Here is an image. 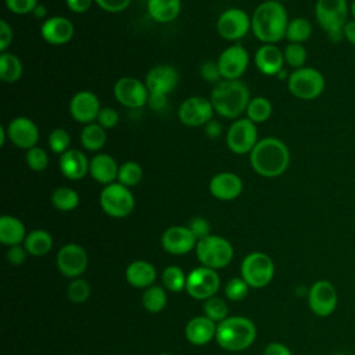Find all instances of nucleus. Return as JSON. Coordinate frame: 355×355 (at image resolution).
Segmentation results:
<instances>
[{"label": "nucleus", "instance_id": "nucleus-1", "mask_svg": "<svg viewBox=\"0 0 355 355\" xmlns=\"http://www.w3.org/2000/svg\"><path fill=\"white\" fill-rule=\"evenodd\" d=\"M250 164L259 176L277 178L290 165V150L277 137H263L250 153Z\"/></svg>", "mask_w": 355, "mask_h": 355}, {"label": "nucleus", "instance_id": "nucleus-2", "mask_svg": "<svg viewBox=\"0 0 355 355\" xmlns=\"http://www.w3.org/2000/svg\"><path fill=\"white\" fill-rule=\"evenodd\" d=\"M287 25V11L279 1L261 3L251 17V31L263 44H275L284 39Z\"/></svg>", "mask_w": 355, "mask_h": 355}, {"label": "nucleus", "instance_id": "nucleus-3", "mask_svg": "<svg viewBox=\"0 0 355 355\" xmlns=\"http://www.w3.org/2000/svg\"><path fill=\"white\" fill-rule=\"evenodd\" d=\"M214 111L227 119H239L250 103L248 87L239 80H220L211 92L209 97Z\"/></svg>", "mask_w": 355, "mask_h": 355}, {"label": "nucleus", "instance_id": "nucleus-4", "mask_svg": "<svg viewBox=\"0 0 355 355\" xmlns=\"http://www.w3.org/2000/svg\"><path fill=\"white\" fill-rule=\"evenodd\" d=\"M257 337L255 324L244 316L226 318L216 324V343L226 351L247 349Z\"/></svg>", "mask_w": 355, "mask_h": 355}, {"label": "nucleus", "instance_id": "nucleus-5", "mask_svg": "<svg viewBox=\"0 0 355 355\" xmlns=\"http://www.w3.org/2000/svg\"><path fill=\"white\" fill-rule=\"evenodd\" d=\"M348 11L349 7L347 0H316V21L327 37L334 43L344 39L343 31L348 22Z\"/></svg>", "mask_w": 355, "mask_h": 355}, {"label": "nucleus", "instance_id": "nucleus-6", "mask_svg": "<svg viewBox=\"0 0 355 355\" xmlns=\"http://www.w3.org/2000/svg\"><path fill=\"white\" fill-rule=\"evenodd\" d=\"M233 245L229 240L209 234L197 241L196 255L200 263L209 269H222L230 263L233 259Z\"/></svg>", "mask_w": 355, "mask_h": 355}, {"label": "nucleus", "instance_id": "nucleus-7", "mask_svg": "<svg viewBox=\"0 0 355 355\" xmlns=\"http://www.w3.org/2000/svg\"><path fill=\"white\" fill-rule=\"evenodd\" d=\"M287 87L300 100H315L324 92L326 80L320 71L312 67H302L288 75Z\"/></svg>", "mask_w": 355, "mask_h": 355}, {"label": "nucleus", "instance_id": "nucleus-8", "mask_svg": "<svg viewBox=\"0 0 355 355\" xmlns=\"http://www.w3.org/2000/svg\"><path fill=\"white\" fill-rule=\"evenodd\" d=\"M98 200L101 209L111 218H125L135 209V197L132 191L119 182L104 186Z\"/></svg>", "mask_w": 355, "mask_h": 355}, {"label": "nucleus", "instance_id": "nucleus-9", "mask_svg": "<svg viewBox=\"0 0 355 355\" xmlns=\"http://www.w3.org/2000/svg\"><path fill=\"white\" fill-rule=\"evenodd\" d=\"M240 273L250 287L262 288L273 279L275 265L269 255L255 251L243 259Z\"/></svg>", "mask_w": 355, "mask_h": 355}, {"label": "nucleus", "instance_id": "nucleus-10", "mask_svg": "<svg viewBox=\"0 0 355 355\" xmlns=\"http://www.w3.org/2000/svg\"><path fill=\"white\" fill-rule=\"evenodd\" d=\"M257 123L245 118L234 119L226 132L227 148L237 155L250 154L258 143Z\"/></svg>", "mask_w": 355, "mask_h": 355}, {"label": "nucleus", "instance_id": "nucleus-11", "mask_svg": "<svg viewBox=\"0 0 355 355\" xmlns=\"http://www.w3.org/2000/svg\"><path fill=\"white\" fill-rule=\"evenodd\" d=\"M250 29L251 17L237 7L225 10L216 21V31L219 36L230 42L244 37Z\"/></svg>", "mask_w": 355, "mask_h": 355}, {"label": "nucleus", "instance_id": "nucleus-12", "mask_svg": "<svg viewBox=\"0 0 355 355\" xmlns=\"http://www.w3.org/2000/svg\"><path fill=\"white\" fill-rule=\"evenodd\" d=\"M214 107L209 98L202 96L187 97L179 107V121L190 128L205 126L214 115Z\"/></svg>", "mask_w": 355, "mask_h": 355}, {"label": "nucleus", "instance_id": "nucleus-13", "mask_svg": "<svg viewBox=\"0 0 355 355\" xmlns=\"http://www.w3.org/2000/svg\"><path fill=\"white\" fill-rule=\"evenodd\" d=\"M219 284L220 282L216 270L200 266L189 273L186 282V291L194 300H208L215 295Z\"/></svg>", "mask_w": 355, "mask_h": 355}, {"label": "nucleus", "instance_id": "nucleus-14", "mask_svg": "<svg viewBox=\"0 0 355 355\" xmlns=\"http://www.w3.org/2000/svg\"><path fill=\"white\" fill-rule=\"evenodd\" d=\"M337 304V290L330 282L318 280L311 286L308 293V305L315 315L326 318L336 311Z\"/></svg>", "mask_w": 355, "mask_h": 355}, {"label": "nucleus", "instance_id": "nucleus-15", "mask_svg": "<svg viewBox=\"0 0 355 355\" xmlns=\"http://www.w3.org/2000/svg\"><path fill=\"white\" fill-rule=\"evenodd\" d=\"M114 96L119 104L128 108H141L147 104L148 89L141 80L133 76H123L115 82Z\"/></svg>", "mask_w": 355, "mask_h": 355}, {"label": "nucleus", "instance_id": "nucleus-16", "mask_svg": "<svg viewBox=\"0 0 355 355\" xmlns=\"http://www.w3.org/2000/svg\"><path fill=\"white\" fill-rule=\"evenodd\" d=\"M87 262L86 250L76 243H68L57 252V268L65 277H79L86 270Z\"/></svg>", "mask_w": 355, "mask_h": 355}, {"label": "nucleus", "instance_id": "nucleus-17", "mask_svg": "<svg viewBox=\"0 0 355 355\" xmlns=\"http://www.w3.org/2000/svg\"><path fill=\"white\" fill-rule=\"evenodd\" d=\"M216 62L223 80H239L248 67L250 55L241 44H232L219 54Z\"/></svg>", "mask_w": 355, "mask_h": 355}, {"label": "nucleus", "instance_id": "nucleus-18", "mask_svg": "<svg viewBox=\"0 0 355 355\" xmlns=\"http://www.w3.org/2000/svg\"><path fill=\"white\" fill-rule=\"evenodd\" d=\"M8 140L18 148L29 150L39 141V128L28 116H17L7 125Z\"/></svg>", "mask_w": 355, "mask_h": 355}, {"label": "nucleus", "instance_id": "nucleus-19", "mask_svg": "<svg viewBox=\"0 0 355 355\" xmlns=\"http://www.w3.org/2000/svg\"><path fill=\"white\" fill-rule=\"evenodd\" d=\"M100 100L98 97L89 90H80L75 93L69 101V114L71 116L83 125L93 123L97 121L100 112Z\"/></svg>", "mask_w": 355, "mask_h": 355}, {"label": "nucleus", "instance_id": "nucleus-20", "mask_svg": "<svg viewBox=\"0 0 355 355\" xmlns=\"http://www.w3.org/2000/svg\"><path fill=\"white\" fill-rule=\"evenodd\" d=\"M162 248L173 255H184L197 245V239L187 226H171L161 236Z\"/></svg>", "mask_w": 355, "mask_h": 355}, {"label": "nucleus", "instance_id": "nucleus-21", "mask_svg": "<svg viewBox=\"0 0 355 355\" xmlns=\"http://www.w3.org/2000/svg\"><path fill=\"white\" fill-rule=\"evenodd\" d=\"M208 189L216 200L230 201L241 194L243 180L233 172H219L211 178Z\"/></svg>", "mask_w": 355, "mask_h": 355}, {"label": "nucleus", "instance_id": "nucleus-22", "mask_svg": "<svg viewBox=\"0 0 355 355\" xmlns=\"http://www.w3.org/2000/svg\"><path fill=\"white\" fill-rule=\"evenodd\" d=\"M73 32V24L61 15L46 18L40 26V36L43 40L54 46L68 43L72 39Z\"/></svg>", "mask_w": 355, "mask_h": 355}, {"label": "nucleus", "instance_id": "nucleus-23", "mask_svg": "<svg viewBox=\"0 0 355 355\" xmlns=\"http://www.w3.org/2000/svg\"><path fill=\"white\" fill-rule=\"evenodd\" d=\"M179 82V73L178 71L171 65H155L153 67L147 75H146V86L148 89V93H162L166 94L171 93Z\"/></svg>", "mask_w": 355, "mask_h": 355}, {"label": "nucleus", "instance_id": "nucleus-24", "mask_svg": "<svg viewBox=\"0 0 355 355\" xmlns=\"http://www.w3.org/2000/svg\"><path fill=\"white\" fill-rule=\"evenodd\" d=\"M90 161L86 154L76 148H69L60 155L58 166L64 178L69 180L83 179L89 173Z\"/></svg>", "mask_w": 355, "mask_h": 355}, {"label": "nucleus", "instance_id": "nucleus-25", "mask_svg": "<svg viewBox=\"0 0 355 355\" xmlns=\"http://www.w3.org/2000/svg\"><path fill=\"white\" fill-rule=\"evenodd\" d=\"M283 51L276 44H262L255 53V67L268 76H275L283 69Z\"/></svg>", "mask_w": 355, "mask_h": 355}, {"label": "nucleus", "instance_id": "nucleus-26", "mask_svg": "<svg viewBox=\"0 0 355 355\" xmlns=\"http://www.w3.org/2000/svg\"><path fill=\"white\" fill-rule=\"evenodd\" d=\"M119 166L114 157L105 153L96 154L90 159L89 165V175L97 182L104 186L114 183V180L118 178Z\"/></svg>", "mask_w": 355, "mask_h": 355}, {"label": "nucleus", "instance_id": "nucleus-27", "mask_svg": "<svg viewBox=\"0 0 355 355\" xmlns=\"http://www.w3.org/2000/svg\"><path fill=\"white\" fill-rule=\"evenodd\" d=\"M216 334V324L209 318L196 316L184 327V336L193 345H205Z\"/></svg>", "mask_w": 355, "mask_h": 355}, {"label": "nucleus", "instance_id": "nucleus-28", "mask_svg": "<svg viewBox=\"0 0 355 355\" xmlns=\"http://www.w3.org/2000/svg\"><path fill=\"white\" fill-rule=\"evenodd\" d=\"M125 276L130 286L136 288H148L155 282L157 270L153 263L139 259L128 265Z\"/></svg>", "mask_w": 355, "mask_h": 355}, {"label": "nucleus", "instance_id": "nucleus-29", "mask_svg": "<svg viewBox=\"0 0 355 355\" xmlns=\"http://www.w3.org/2000/svg\"><path fill=\"white\" fill-rule=\"evenodd\" d=\"M25 237L26 230L21 219L11 215H3L0 218V241L4 245H19L25 241Z\"/></svg>", "mask_w": 355, "mask_h": 355}, {"label": "nucleus", "instance_id": "nucleus-30", "mask_svg": "<svg viewBox=\"0 0 355 355\" xmlns=\"http://www.w3.org/2000/svg\"><path fill=\"white\" fill-rule=\"evenodd\" d=\"M180 0H147V12L155 22L169 24L180 14Z\"/></svg>", "mask_w": 355, "mask_h": 355}, {"label": "nucleus", "instance_id": "nucleus-31", "mask_svg": "<svg viewBox=\"0 0 355 355\" xmlns=\"http://www.w3.org/2000/svg\"><path fill=\"white\" fill-rule=\"evenodd\" d=\"M24 247H25V250L28 251L29 255L43 257L51 250L53 237L49 232H46L43 229H36V230H32L26 234L25 241H24Z\"/></svg>", "mask_w": 355, "mask_h": 355}, {"label": "nucleus", "instance_id": "nucleus-32", "mask_svg": "<svg viewBox=\"0 0 355 355\" xmlns=\"http://www.w3.org/2000/svg\"><path fill=\"white\" fill-rule=\"evenodd\" d=\"M107 140V133L103 126L97 122L87 123L80 132V144L87 151H98L104 147Z\"/></svg>", "mask_w": 355, "mask_h": 355}, {"label": "nucleus", "instance_id": "nucleus-33", "mask_svg": "<svg viewBox=\"0 0 355 355\" xmlns=\"http://www.w3.org/2000/svg\"><path fill=\"white\" fill-rule=\"evenodd\" d=\"M22 71V62L15 54L10 51H3L0 54V79L4 83H14L19 80Z\"/></svg>", "mask_w": 355, "mask_h": 355}, {"label": "nucleus", "instance_id": "nucleus-34", "mask_svg": "<svg viewBox=\"0 0 355 355\" xmlns=\"http://www.w3.org/2000/svg\"><path fill=\"white\" fill-rule=\"evenodd\" d=\"M51 204L55 209L61 212L73 211L79 205V194L67 186L57 187L51 193Z\"/></svg>", "mask_w": 355, "mask_h": 355}, {"label": "nucleus", "instance_id": "nucleus-35", "mask_svg": "<svg viewBox=\"0 0 355 355\" xmlns=\"http://www.w3.org/2000/svg\"><path fill=\"white\" fill-rule=\"evenodd\" d=\"M312 33V24L302 17H295L288 21L286 29V39L288 43H304L311 37Z\"/></svg>", "mask_w": 355, "mask_h": 355}, {"label": "nucleus", "instance_id": "nucleus-36", "mask_svg": "<svg viewBox=\"0 0 355 355\" xmlns=\"http://www.w3.org/2000/svg\"><path fill=\"white\" fill-rule=\"evenodd\" d=\"M270 114H272V103L262 96L251 98L245 110V116L254 123L265 122L270 116Z\"/></svg>", "mask_w": 355, "mask_h": 355}, {"label": "nucleus", "instance_id": "nucleus-37", "mask_svg": "<svg viewBox=\"0 0 355 355\" xmlns=\"http://www.w3.org/2000/svg\"><path fill=\"white\" fill-rule=\"evenodd\" d=\"M141 301H143V306L148 312L158 313L166 305V291L161 286L153 284L151 287L146 288V291L141 297Z\"/></svg>", "mask_w": 355, "mask_h": 355}, {"label": "nucleus", "instance_id": "nucleus-38", "mask_svg": "<svg viewBox=\"0 0 355 355\" xmlns=\"http://www.w3.org/2000/svg\"><path fill=\"white\" fill-rule=\"evenodd\" d=\"M141 179H143V168L136 161H126L122 165H119L116 180L121 184L126 187H132L139 184Z\"/></svg>", "mask_w": 355, "mask_h": 355}, {"label": "nucleus", "instance_id": "nucleus-39", "mask_svg": "<svg viewBox=\"0 0 355 355\" xmlns=\"http://www.w3.org/2000/svg\"><path fill=\"white\" fill-rule=\"evenodd\" d=\"M186 282L187 276L179 266L171 265L165 268L162 272L164 287L172 293H180L182 290H186Z\"/></svg>", "mask_w": 355, "mask_h": 355}, {"label": "nucleus", "instance_id": "nucleus-40", "mask_svg": "<svg viewBox=\"0 0 355 355\" xmlns=\"http://www.w3.org/2000/svg\"><path fill=\"white\" fill-rule=\"evenodd\" d=\"M283 57L288 67L298 69L302 68L306 61V50L301 43H288L283 50Z\"/></svg>", "mask_w": 355, "mask_h": 355}, {"label": "nucleus", "instance_id": "nucleus-41", "mask_svg": "<svg viewBox=\"0 0 355 355\" xmlns=\"http://www.w3.org/2000/svg\"><path fill=\"white\" fill-rule=\"evenodd\" d=\"M204 313L214 322H222L227 316V305L222 298L211 297L204 302Z\"/></svg>", "mask_w": 355, "mask_h": 355}, {"label": "nucleus", "instance_id": "nucleus-42", "mask_svg": "<svg viewBox=\"0 0 355 355\" xmlns=\"http://www.w3.org/2000/svg\"><path fill=\"white\" fill-rule=\"evenodd\" d=\"M71 136L64 128H55L49 135V147L55 154H64L67 150H69Z\"/></svg>", "mask_w": 355, "mask_h": 355}, {"label": "nucleus", "instance_id": "nucleus-43", "mask_svg": "<svg viewBox=\"0 0 355 355\" xmlns=\"http://www.w3.org/2000/svg\"><path fill=\"white\" fill-rule=\"evenodd\" d=\"M67 295L68 298L75 302V304H82L85 302L89 295H90V286L85 279H73L67 288Z\"/></svg>", "mask_w": 355, "mask_h": 355}, {"label": "nucleus", "instance_id": "nucleus-44", "mask_svg": "<svg viewBox=\"0 0 355 355\" xmlns=\"http://www.w3.org/2000/svg\"><path fill=\"white\" fill-rule=\"evenodd\" d=\"M25 161H26V165L35 171V172H42L47 168L49 165V155L42 148V147H32L29 150H26V154H25Z\"/></svg>", "mask_w": 355, "mask_h": 355}, {"label": "nucleus", "instance_id": "nucleus-45", "mask_svg": "<svg viewBox=\"0 0 355 355\" xmlns=\"http://www.w3.org/2000/svg\"><path fill=\"white\" fill-rule=\"evenodd\" d=\"M250 286L243 277H233L225 286V295L230 301H241L247 297Z\"/></svg>", "mask_w": 355, "mask_h": 355}, {"label": "nucleus", "instance_id": "nucleus-46", "mask_svg": "<svg viewBox=\"0 0 355 355\" xmlns=\"http://www.w3.org/2000/svg\"><path fill=\"white\" fill-rule=\"evenodd\" d=\"M200 75L201 78L205 80V82H209V83H219L222 79V75H220V71H219V67H218V62L216 61H205L201 64L200 67Z\"/></svg>", "mask_w": 355, "mask_h": 355}, {"label": "nucleus", "instance_id": "nucleus-47", "mask_svg": "<svg viewBox=\"0 0 355 355\" xmlns=\"http://www.w3.org/2000/svg\"><path fill=\"white\" fill-rule=\"evenodd\" d=\"M4 3L8 11L18 15L33 12L36 6L39 4L37 0H4Z\"/></svg>", "mask_w": 355, "mask_h": 355}, {"label": "nucleus", "instance_id": "nucleus-48", "mask_svg": "<svg viewBox=\"0 0 355 355\" xmlns=\"http://www.w3.org/2000/svg\"><path fill=\"white\" fill-rule=\"evenodd\" d=\"M119 122V114L115 108L112 107H101L98 116H97V123L103 126L104 129H112L118 125Z\"/></svg>", "mask_w": 355, "mask_h": 355}, {"label": "nucleus", "instance_id": "nucleus-49", "mask_svg": "<svg viewBox=\"0 0 355 355\" xmlns=\"http://www.w3.org/2000/svg\"><path fill=\"white\" fill-rule=\"evenodd\" d=\"M187 227L191 230V233L194 234V237L197 239V241L211 234V225H209V222H208L205 218H202V216H196V218H193V219L190 220V223H189Z\"/></svg>", "mask_w": 355, "mask_h": 355}, {"label": "nucleus", "instance_id": "nucleus-50", "mask_svg": "<svg viewBox=\"0 0 355 355\" xmlns=\"http://www.w3.org/2000/svg\"><path fill=\"white\" fill-rule=\"evenodd\" d=\"M132 0H94V3L107 12H121L129 7Z\"/></svg>", "mask_w": 355, "mask_h": 355}, {"label": "nucleus", "instance_id": "nucleus-51", "mask_svg": "<svg viewBox=\"0 0 355 355\" xmlns=\"http://www.w3.org/2000/svg\"><path fill=\"white\" fill-rule=\"evenodd\" d=\"M26 255H28V251L21 244L19 245H12L7 251V259L12 265H21L22 262H25Z\"/></svg>", "mask_w": 355, "mask_h": 355}, {"label": "nucleus", "instance_id": "nucleus-52", "mask_svg": "<svg viewBox=\"0 0 355 355\" xmlns=\"http://www.w3.org/2000/svg\"><path fill=\"white\" fill-rule=\"evenodd\" d=\"M12 36H14V35H12L11 26L8 25L7 21L1 19V21H0V50H1V53H3V51H7L8 46H10L11 42H12Z\"/></svg>", "mask_w": 355, "mask_h": 355}, {"label": "nucleus", "instance_id": "nucleus-53", "mask_svg": "<svg viewBox=\"0 0 355 355\" xmlns=\"http://www.w3.org/2000/svg\"><path fill=\"white\" fill-rule=\"evenodd\" d=\"M168 103V96L162 93H148L147 105L154 111H161Z\"/></svg>", "mask_w": 355, "mask_h": 355}, {"label": "nucleus", "instance_id": "nucleus-54", "mask_svg": "<svg viewBox=\"0 0 355 355\" xmlns=\"http://www.w3.org/2000/svg\"><path fill=\"white\" fill-rule=\"evenodd\" d=\"M65 1H67L68 8L76 14L86 12L94 3V0H65Z\"/></svg>", "mask_w": 355, "mask_h": 355}, {"label": "nucleus", "instance_id": "nucleus-55", "mask_svg": "<svg viewBox=\"0 0 355 355\" xmlns=\"http://www.w3.org/2000/svg\"><path fill=\"white\" fill-rule=\"evenodd\" d=\"M263 355H293L291 351L282 343H270L266 345Z\"/></svg>", "mask_w": 355, "mask_h": 355}, {"label": "nucleus", "instance_id": "nucleus-56", "mask_svg": "<svg viewBox=\"0 0 355 355\" xmlns=\"http://www.w3.org/2000/svg\"><path fill=\"white\" fill-rule=\"evenodd\" d=\"M222 133V125L215 121V119H211L207 125H205V135L209 137V139H218Z\"/></svg>", "mask_w": 355, "mask_h": 355}, {"label": "nucleus", "instance_id": "nucleus-57", "mask_svg": "<svg viewBox=\"0 0 355 355\" xmlns=\"http://www.w3.org/2000/svg\"><path fill=\"white\" fill-rule=\"evenodd\" d=\"M343 35L347 42H349L352 46H355V19H349L345 24Z\"/></svg>", "mask_w": 355, "mask_h": 355}, {"label": "nucleus", "instance_id": "nucleus-58", "mask_svg": "<svg viewBox=\"0 0 355 355\" xmlns=\"http://www.w3.org/2000/svg\"><path fill=\"white\" fill-rule=\"evenodd\" d=\"M32 14H33L36 18H44V17H46V14H47V10H46V7H44V6L37 4Z\"/></svg>", "mask_w": 355, "mask_h": 355}, {"label": "nucleus", "instance_id": "nucleus-59", "mask_svg": "<svg viewBox=\"0 0 355 355\" xmlns=\"http://www.w3.org/2000/svg\"><path fill=\"white\" fill-rule=\"evenodd\" d=\"M8 139V133H7V126H0V146H4L6 140Z\"/></svg>", "mask_w": 355, "mask_h": 355}, {"label": "nucleus", "instance_id": "nucleus-60", "mask_svg": "<svg viewBox=\"0 0 355 355\" xmlns=\"http://www.w3.org/2000/svg\"><path fill=\"white\" fill-rule=\"evenodd\" d=\"M349 11H351L352 19H355V0H352V3H351V6H349Z\"/></svg>", "mask_w": 355, "mask_h": 355}, {"label": "nucleus", "instance_id": "nucleus-61", "mask_svg": "<svg viewBox=\"0 0 355 355\" xmlns=\"http://www.w3.org/2000/svg\"><path fill=\"white\" fill-rule=\"evenodd\" d=\"M159 355H171V354H159Z\"/></svg>", "mask_w": 355, "mask_h": 355}, {"label": "nucleus", "instance_id": "nucleus-62", "mask_svg": "<svg viewBox=\"0 0 355 355\" xmlns=\"http://www.w3.org/2000/svg\"><path fill=\"white\" fill-rule=\"evenodd\" d=\"M336 355H345V354H336Z\"/></svg>", "mask_w": 355, "mask_h": 355}, {"label": "nucleus", "instance_id": "nucleus-63", "mask_svg": "<svg viewBox=\"0 0 355 355\" xmlns=\"http://www.w3.org/2000/svg\"><path fill=\"white\" fill-rule=\"evenodd\" d=\"M272 1H280V0H272Z\"/></svg>", "mask_w": 355, "mask_h": 355}]
</instances>
